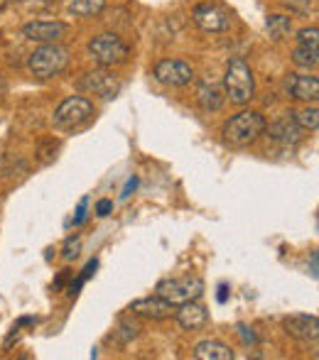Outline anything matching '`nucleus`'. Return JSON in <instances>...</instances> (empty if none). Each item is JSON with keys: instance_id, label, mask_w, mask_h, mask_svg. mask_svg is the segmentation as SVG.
I'll return each mask as SVG.
<instances>
[{"instance_id": "32", "label": "nucleus", "mask_w": 319, "mask_h": 360, "mask_svg": "<svg viewBox=\"0 0 319 360\" xmlns=\"http://www.w3.org/2000/svg\"><path fill=\"white\" fill-rule=\"evenodd\" d=\"M312 277H317V252L312 255Z\"/></svg>"}, {"instance_id": "20", "label": "nucleus", "mask_w": 319, "mask_h": 360, "mask_svg": "<svg viewBox=\"0 0 319 360\" xmlns=\"http://www.w3.org/2000/svg\"><path fill=\"white\" fill-rule=\"evenodd\" d=\"M292 62H295L297 67H302V69H315L319 64V49H312V47L300 44V47L292 52Z\"/></svg>"}, {"instance_id": "14", "label": "nucleus", "mask_w": 319, "mask_h": 360, "mask_svg": "<svg viewBox=\"0 0 319 360\" xmlns=\"http://www.w3.org/2000/svg\"><path fill=\"white\" fill-rule=\"evenodd\" d=\"M130 311L138 314V316H148V319H167V316H172L175 307L155 294V297L135 299V302L130 304Z\"/></svg>"}, {"instance_id": "30", "label": "nucleus", "mask_w": 319, "mask_h": 360, "mask_svg": "<svg viewBox=\"0 0 319 360\" xmlns=\"http://www.w3.org/2000/svg\"><path fill=\"white\" fill-rule=\"evenodd\" d=\"M135 186H138V179H135V176H133V179H130L128 184H125V189H123V194H120V196H123V199H128V196L133 194Z\"/></svg>"}, {"instance_id": "12", "label": "nucleus", "mask_w": 319, "mask_h": 360, "mask_svg": "<svg viewBox=\"0 0 319 360\" xmlns=\"http://www.w3.org/2000/svg\"><path fill=\"white\" fill-rule=\"evenodd\" d=\"M287 89L297 101H307V103H317L319 98V79L312 74H290L287 79Z\"/></svg>"}, {"instance_id": "7", "label": "nucleus", "mask_w": 319, "mask_h": 360, "mask_svg": "<svg viewBox=\"0 0 319 360\" xmlns=\"http://www.w3.org/2000/svg\"><path fill=\"white\" fill-rule=\"evenodd\" d=\"M79 91H86L91 96H99V98H113L120 91V81L113 72H106L104 69H96V72H89L79 79Z\"/></svg>"}, {"instance_id": "16", "label": "nucleus", "mask_w": 319, "mask_h": 360, "mask_svg": "<svg viewBox=\"0 0 319 360\" xmlns=\"http://www.w3.org/2000/svg\"><path fill=\"white\" fill-rule=\"evenodd\" d=\"M196 101H199V105L206 110V113H216V110L224 108L226 94H224V89H221V86L204 81V84L199 86V91H196Z\"/></svg>"}, {"instance_id": "29", "label": "nucleus", "mask_w": 319, "mask_h": 360, "mask_svg": "<svg viewBox=\"0 0 319 360\" xmlns=\"http://www.w3.org/2000/svg\"><path fill=\"white\" fill-rule=\"evenodd\" d=\"M111 209H113V204H111L108 199H101L99 204H96V216H101V218L108 216V214H111Z\"/></svg>"}, {"instance_id": "28", "label": "nucleus", "mask_w": 319, "mask_h": 360, "mask_svg": "<svg viewBox=\"0 0 319 360\" xmlns=\"http://www.w3.org/2000/svg\"><path fill=\"white\" fill-rule=\"evenodd\" d=\"M239 333L243 336V341L251 343V346H256V343H258V338H256V333H253V328H248V326H243V323H241V326H239Z\"/></svg>"}, {"instance_id": "17", "label": "nucleus", "mask_w": 319, "mask_h": 360, "mask_svg": "<svg viewBox=\"0 0 319 360\" xmlns=\"http://www.w3.org/2000/svg\"><path fill=\"white\" fill-rule=\"evenodd\" d=\"M196 360H234V351L221 341H201L194 348Z\"/></svg>"}, {"instance_id": "24", "label": "nucleus", "mask_w": 319, "mask_h": 360, "mask_svg": "<svg viewBox=\"0 0 319 360\" xmlns=\"http://www.w3.org/2000/svg\"><path fill=\"white\" fill-rule=\"evenodd\" d=\"M297 42L305 44V47L319 49V30L317 27H305L297 32Z\"/></svg>"}, {"instance_id": "18", "label": "nucleus", "mask_w": 319, "mask_h": 360, "mask_svg": "<svg viewBox=\"0 0 319 360\" xmlns=\"http://www.w3.org/2000/svg\"><path fill=\"white\" fill-rule=\"evenodd\" d=\"M106 8V0H72L69 3V13L77 15V18H94L101 15Z\"/></svg>"}, {"instance_id": "5", "label": "nucleus", "mask_w": 319, "mask_h": 360, "mask_svg": "<svg viewBox=\"0 0 319 360\" xmlns=\"http://www.w3.org/2000/svg\"><path fill=\"white\" fill-rule=\"evenodd\" d=\"M155 294L170 302L172 307H180L184 302H194L204 294V282L199 277H182V280H162L155 287Z\"/></svg>"}, {"instance_id": "25", "label": "nucleus", "mask_w": 319, "mask_h": 360, "mask_svg": "<svg viewBox=\"0 0 319 360\" xmlns=\"http://www.w3.org/2000/svg\"><path fill=\"white\" fill-rule=\"evenodd\" d=\"M285 8H290V13H297V15H307L312 10V3L310 0H280Z\"/></svg>"}, {"instance_id": "26", "label": "nucleus", "mask_w": 319, "mask_h": 360, "mask_svg": "<svg viewBox=\"0 0 319 360\" xmlns=\"http://www.w3.org/2000/svg\"><path fill=\"white\" fill-rule=\"evenodd\" d=\"M79 250H81V238H69V240L64 243V250H62L64 260H74V257L79 255Z\"/></svg>"}, {"instance_id": "19", "label": "nucleus", "mask_w": 319, "mask_h": 360, "mask_svg": "<svg viewBox=\"0 0 319 360\" xmlns=\"http://www.w3.org/2000/svg\"><path fill=\"white\" fill-rule=\"evenodd\" d=\"M265 27L273 39H285L292 32V20L287 15H270L265 20Z\"/></svg>"}, {"instance_id": "4", "label": "nucleus", "mask_w": 319, "mask_h": 360, "mask_svg": "<svg viewBox=\"0 0 319 360\" xmlns=\"http://www.w3.org/2000/svg\"><path fill=\"white\" fill-rule=\"evenodd\" d=\"M89 54L101 67H118L130 57V47L113 32H104L89 42Z\"/></svg>"}, {"instance_id": "33", "label": "nucleus", "mask_w": 319, "mask_h": 360, "mask_svg": "<svg viewBox=\"0 0 319 360\" xmlns=\"http://www.w3.org/2000/svg\"><path fill=\"white\" fill-rule=\"evenodd\" d=\"M5 3H20V0H5Z\"/></svg>"}, {"instance_id": "2", "label": "nucleus", "mask_w": 319, "mask_h": 360, "mask_svg": "<svg viewBox=\"0 0 319 360\" xmlns=\"http://www.w3.org/2000/svg\"><path fill=\"white\" fill-rule=\"evenodd\" d=\"M69 64V49L59 42L42 44L37 47L27 59V69L37 79H52V76L62 74Z\"/></svg>"}, {"instance_id": "34", "label": "nucleus", "mask_w": 319, "mask_h": 360, "mask_svg": "<svg viewBox=\"0 0 319 360\" xmlns=\"http://www.w3.org/2000/svg\"><path fill=\"white\" fill-rule=\"evenodd\" d=\"M0 3H5V0H0Z\"/></svg>"}, {"instance_id": "15", "label": "nucleus", "mask_w": 319, "mask_h": 360, "mask_svg": "<svg viewBox=\"0 0 319 360\" xmlns=\"http://www.w3.org/2000/svg\"><path fill=\"white\" fill-rule=\"evenodd\" d=\"M292 115V113H290ZM280 118V120H275V123L268 128L265 125V130H268V135H270L273 140H277V143H282V145H297L302 138H305V130L300 128V125L295 123V118Z\"/></svg>"}, {"instance_id": "6", "label": "nucleus", "mask_w": 319, "mask_h": 360, "mask_svg": "<svg viewBox=\"0 0 319 360\" xmlns=\"http://www.w3.org/2000/svg\"><path fill=\"white\" fill-rule=\"evenodd\" d=\"M91 115H94V103L89 98H84V96H69L54 110V128L74 130L79 125H84L86 120H91Z\"/></svg>"}, {"instance_id": "21", "label": "nucleus", "mask_w": 319, "mask_h": 360, "mask_svg": "<svg viewBox=\"0 0 319 360\" xmlns=\"http://www.w3.org/2000/svg\"><path fill=\"white\" fill-rule=\"evenodd\" d=\"M292 118H295V123L300 125L302 130H310V133H317V128H319V110H317V105L300 110V113H292Z\"/></svg>"}, {"instance_id": "22", "label": "nucleus", "mask_w": 319, "mask_h": 360, "mask_svg": "<svg viewBox=\"0 0 319 360\" xmlns=\"http://www.w3.org/2000/svg\"><path fill=\"white\" fill-rule=\"evenodd\" d=\"M140 333V326L133 321H120L118 323V331H115V338H118L120 343H130L135 336Z\"/></svg>"}, {"instance_id": "1", "label": "nucleus", "mask_w": 319, "mask_h": 360, "mask_svg": "<svg viewBox=\"0 0 319 360\" xmlns=\"http://www.w3.org/2000/svg\"><path fill=\"white\" fill-rule=\"evenodd\" d=\"M263 133H265V118H263L258 110H241L239 115L226 120L224 130H221L226 143L236 145V147H246V145L256 143Z\"/></svg>"}, {"instance_id": "11", "label": "nucleus", "mask_w": 319, "mask_h": 360, "mask_svg": "<svg viewBox=\"0 0 319 360\" xmlns=\"http://www.w3.org/2000/svg\"><path fill=\"white\" fill-rule=\"evenodd\" d=\"M285 331L287 336L297 338V341H317L319 338V319L315 314H295V316L285 319Z\"/></svg>"}, {"instance_id": "27", "label": "nucleus", "mask_w": 319, "mask_h": 360, "mask_svg": "<svg viewBox=\"0 0 319 360\" xmlns=\"http://www.w3.org/2000/svg\"><path fill=\"white\" fill-rule=\"evenodd\" d=\"M86 206H89V199H81L79 201V206H77V216H74V226H81L84 223V218H86Z\"/></svg>"}, {"instance_id": "10", "label": "nucleus", "mask_w": 319, "mask_h": 360, "mask_svg": "<svg viewBox=\"0 0 319 360\" xmlns=\"http://www.w3.org/2000/svg\"><path fill=\"white\" fill-rule=\"evenodd\" d=\"M67 32H69V25L57 22V20H35V22H27L23 27V37L37 44L59 42Z\"/></svg>"}, {"instance_id": "13", "label": "nucleus", "mask_w": 319, "mask_h": 360, "mask_svg": "<svg viewBox=\"0 0 319 360\" xmlns=\"http://www.w3.org/2000/svg\"><path fill=\"white\" fill-rule=\"evenodd\" d=\"M177 323H180L184 331H196V328L206 326V321H209V311H206L201 304L194 302H184L180 304V309H177Z\"/></svg>"}, {"instance_id": "23", "label": "nucleus", "mask_w": 319, "mask_h": 360, "mask_svg": "<svg viewBox=\"0 0 319 360\" xmlns=\"http://www.w3.org/2000/svg\"><path fill=\"white\" fill-rule=\"evenodd\" d=\"M96 267H99V260H91L89 265H86L84 270H81V275L77 277V282H72V287H69V294H72V297H77V294H79V289H81V285H84V282L89 280L91 275H94V272H96Z\"/></svg>"}, {"instance_id": "3", "label": "nucleus", "mask_w": 319, "mask_h": 360, "mask_svg": "<svg viewBox=\"0 0 319 360\" xmlns=\"http://www.w3.org/2000/svg\"><path fill=\"white\" fill-rule=\"evenodd\" d=\"M224 94L226 98H231V103L236 105H246L248 101L256 94V79L253 72L243 59H234V62L226 67L224 76Z\"/></svg>"}, {"instance_id": "8", "label": "nucleus", "mask_w": 319, "mask_h": 360, "mask_svg": "<svg viewBox=\"0 0 319 360\" xmlns=\"http://www.w3.org/2000/svg\"><path fill=\"white\" fill-rule=\"evenodd\" d=\"M194 22L204 32L219 34L231 27V13L219 3H199L194 8Z\"/></svg>"}, {"instance_id": "9", "label": "nucleus", "mask_w": 319, "mask_h": 360, "mask_svg": "<svg viewBox=\"0 0 319 360\" xmlns=\"http://www.w3.org/2000/svg\"><path fill=\"white\" fill-rule=\"evenodd\" d=\"M153 76L160 81L162 86H170V89H182V86L192 84L194 79V72L187 62L182 59H162V62L155 64Z\"/></svg>"}, {"instance_id": "31", "label": "nucleus", "mask_w": 319, "mask_h": 360, "mask_svg": "<svg viewBox=\"0 0 319 360\" xmlns=\"http://www.w3.org/2000/svg\"><path fill=\"white\" fill-rule=\"evenodd\" d=\"M216 299H219V302L224 304L226 299H229V287H226V285H221V287H219V297H216Z\"/></svg>"}]
</instances>
